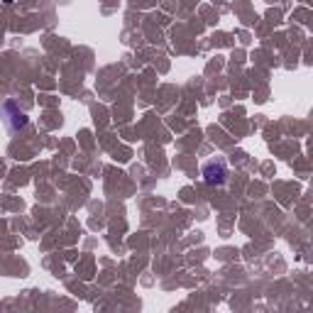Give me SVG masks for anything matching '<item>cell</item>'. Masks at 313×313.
<instances>
[{"label":"cell","instance_id":"cell-1","mask_svg":"<svg viewBox=\"0 0 313 313\" xmlns=\"http://www.w3.org/2000/svg\"><path fill=\"white\" fill-rule=\"evenodd\" d=\"M228 179V162L223 156H215L211 162L203 164V181L211 184V186H220Z\"/></svg>","mask_w":313,"mask_h":313},{"label":"cell","instance_id":"cell-2","mask_svg":"<svg viewBox=\"0 0 313 313\" xmlns=\"http://www.w3.org/2000/svg\"><path fill=\"white\" fill-rule=\"evenodd\" d=\"M3 108H8V110L12 113V118H8V123H10V130H20V127H25V125H27V115H25V113H17L15 103H5Z\"/></svg>","mask_w":313,"mask_h":313},{"label":"cell","instance_id":"cell-3","mask_svg":"<svg viewBox=\"0 0 313 313\" xmlns=\"http://www.w3.org/2000/svg\"><path fill=\"white\" fill-rule=\"evenodd\" d=\"M3 3H12V0H3Z\"/></svg>","mask_w":313,"mask_h":313}]
</instances>
